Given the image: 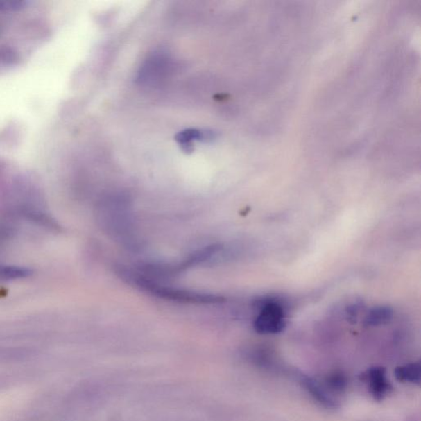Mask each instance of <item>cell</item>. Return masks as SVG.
<instances>
[{
	"label": "cell",
	"mask_w": 421,
	"mask_h": 421,
	"mask_svg": "<svg viewBox=\"0 0 421 421\" xmlns=\"http://www.w3.org/2000/svg\"><path fill=\"white\" fill-rule=\"evenodd\" d=\"M121 274L123 277L128 279L131 282H134L135 285L141 287V289L149 291L154 295L160 297V298L193 304H216L223 300L220 297H217L216 295L195 293V292L173 289V288L163 286L151 281L148 277L144 276L141 274L130 271H123Z\"/></svg>",
	"instance_id": "cell-1"
},
{
	"label": "cell",
	"mask_w": 421,
	"mask_h": 421,
	"mask_svg": "<svg viewBox=\"0 0 421 421\" xmlns=\"http://www.w3.org/2000/svg\"><path fill=\"white\" fill-rule=\"evenodd\" d=\"M254 327L259 334H277L282 332L286 327L284 310L277 303H266L255 320Z\"/></svg>",
	"instance_id": "cell-2"
},
{
	"label": "cell",
	"mask_w": 421,
	"mask_h": 421,
	"mask_svg": "<svg viewBox=\"0 0 421 421\" xmlns=\"http://www.w3.org/2000/svg\"><path fill=\"white\" fill-rule=\"evenodd\" d=\"M360 380L366 384L375 401H384L393 391V384L388 378L387 370L384 367L369 368L360 375Z\"/></svg>",
	"instance_id": "cell-3"
},
{
	"label": "cell",
	"mask_w": 421,
	"mask_h": 421,
	"mask_svg": "<svg viewBox=\"0 0 421 421\" xmlns=\"http://www.w3.org/2000/svg\"><path fill=\"white\" fill-rule=\"evenodd\" d=\"M300 383L319 405L327 409H335L338 407V402L335 400L334 397L325 385L317 379L307 375H300Z\"/></svg>",
	"instance_id": "cell-4"
},
{
	"label": "cell",
	"mask_w": 421,
	"mask_h": 421,
	"mask_svg": "<svg viewBox=\"0 0 421 421\" xmlns=\"http://www.w3.org/2000/svg\"><path fill=\"white\" fill-rule=\"evenodd\" d=\"M216 137V132L212 130H187L177 135L175 140L181 146V148L186 153L193 152V141L195 140L202 141H212Z\"/></svg>",
	"instance_id": "cell-5"
},
{
	"label": "cell",
	"mask_w": 421,
	"mask_h": 421,
	"mask_svg": "<svg viewBox=\"0 0 421 421\" xmlns=\"http://www.w3.org/2000/svg\"><path fill=\"white\" fill-rule=\"evenodd\" d=\"M394 375L399 382L420 384L421 380V365L420 362L410 363L398 366L394 370Z\"/></svg>",
	"instance_id": "cell-6"
},
{
	"label": "cell",
	"mask_w": 421,
	"mask_h": 421,
	"mask_svg": "<svg viewBox=\"0 0 421 421\" xmlns=\"http://www.w3.org/2000/svg\"><path fill=\"white\" fill-rule=\"evenodd\" d=\"M33 274L32 269L23 266L0 265V280H21L30 277Z\"/></svg>",
	"instance_id": "cell-7"
},
{
	"label": "cell",
	"mask_w": 421,
	"mask_h": 421,
	"mask_svg": "<svg viewBox=\"0 0 421 421\" xmlns=\"http://www.w3.org/2000/svg\"><path fill=\"white\" fill-rule=\"evenodd\" d=\"M323 384L332 394H340L347 390L348 379L343 372L334 371L326 377Z\"/></svg>",
	"instance_id": "cell-8"
},
{
	"label": "cell",
	"mask_w": 421,
	"mask_h": 421,
	"mask_svg": "<svg viewBox=\"0 0 421 421\" xmlns=\"http://www.w3.org/2000/svg\"><path fill=\"white\" fill-rule=\"evenodd\" d=\"M393 317L391 308L382 307L371 309L366 318V325L368 326H379L387 323Z\"/></svg>",
	"instance_id": "cell-9"
},
{
	"label": "cell",
	"mask_w": 421,
	"mask_h": 421,
	"mask_svg": "<svg viewBox=\"0 0 421 421\" xmlns=\"http://www.w3.org/2000/svg\"><path fill=\"white\" fill-rule=\"evenodd\" d=\"M28 1L24 0H0V12H17L24 10Z\"/></svg>",
	"instance_id": "cell-10"
}]
</instances>
